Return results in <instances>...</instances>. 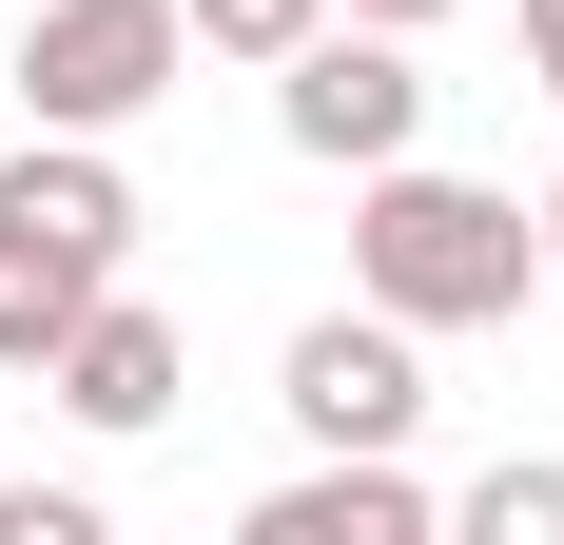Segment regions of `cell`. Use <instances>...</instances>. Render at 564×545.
Wrapping results in <instances>:
<instances>
[{"label":"cell","mask_w":564,"mask_h":545,"mask_svg":"<svg viewBox=\"0 0 564 545\" xmlns=\"http://www.w3.org/2000/svg\"><path fill=\"white\" fill-rule=\"evenodd\" d=\"M273 409H292L312 448H409V429H429V331L350 292V312H312V331L273 351Z\"/></svg>","instance_id":"obj_5"},{"label":"cell","mask_w":564,"mask_h":545,"mask_svg":"<svg viewBox=\"0 0 564 545\" xmlns=\"http://www.w3.org/2000/svg\"><path fill=\"white\" fill-rule=\"evenodd\" d=\"M350 292L409 331H507L545 292V215L487 195V175H429V157H370L350 175Z\"/></svg>","instance_id":"obj_1"},{"label":"cell","mask_w":564,"mask_h":545,"mask_svg":"<svg viewBox=\"0 0 564 545\" xmlns=\"http://www.w3.org/2000/svg\"><path fill=\"white\" fill-rule=\"evenodd\" d=\"M525 78H545V98H564V0H525Z\"/></svg>","instance_id":"obj_11"},{"label":"cell","mask_w":564,"mask_h":545,"mask_svg":"<svg viewBox=\"0 0 564 545\" xmlns=\"http://www.w3.org/2000/svg\"><path fill=\"white\" fill-rule=\"evenodd\" d=\"M253 545H429L409 448H312L292 488H253Z\"/></svg>","instance_id":"obj_7"},{"label":"cell","mask_w":564,"mask_h":545,"mask_svg":"<svg viewBox=\"0 0 564 545\" xmlns=\"http://www.w3.org/2000/svg\"><path fill=\"white\" fill-rule=\"evenodd\" d=\"M467 545H564V468H487L467 488Z\"/></svg>","instance_id":"obj_9"},{"label":"cell","mask_w":564,"mask_h":545,"mask_svg":"<svg viewBox=\"0 0 564 545\" xmlns=\"http://www.w3.org/2000/svg\"><path fill=\"white\" fill-rule=\"evenodd\" d=\"M175 371H195V351H175V312L137 292V272H117L98 312H78V331L40 351V389H58V429H98V448H137V429H175Z\"/></svg>","instance_id":"obj_6"},{"label":"cell","mask_w":564,"mask_h":545,"mask_svg":"<svg viewBox=\"0 0 564 545\" xmlns=\"http://www.w3.org/2000/svg\"><path fill=\"white\" fill-rule=\"evenodd\" d=\"M332 20H390V40H429V20H448V0H332Z\"/></svg>","instance_id":"obj_12"},{"label":"cell","mask_w":564,"mask_h":545,"mask_svg":"<svg viewBox=\"0 0 564 545\" xmlns=\"http://www.w3.org/2000/svg\"><path fill=\"white\" fill-rule=\"evenodd\" d=\"M273 137H292L312 175L429 157V40H390V20H312V40L273 58Z\"/></svg>","instance_id":"obj_4"},{"label":"cell","mask_w":564,"mask_h":545,"mask_svg":"<svg viewBox=\"0 0 564 545\" xmlns=\"http://www.w3.org/2000/svg\"><path fill=\"white\" fill-rule=\"evenodd\" d=\"M175 20H195V58H253V78H273V58L312 40L332 0H175Z\"/></svg>","instance_id":"obj_8"},{"label":"cell","mask_w":564,"mask_h":545,"mask_svg":"<svg viewBox=\"0 0 564 545\" xmlns=\"http://www.w3.org/2000/svg\"><path fill=\"white\" fill-rule=\"evenodd\" d=\"M525 215H545V292H564V175H545V195H525Z\"/></svg>","instance_id":"obj_13"},{"label":"cell","mask_w":564,"mask_h":545,"mask_svg":"<svg viewBox=\"0 0 564 545\" xmlns=\"http://www.w3.org/2000/svg\"><path fill=\"white\" fill-rule=\"evenodd\" d=\"M175 78H195V20L175 0H40L20 20V117L40 137H137Z\"/></svg>","instance_id":"obj_3"},{"label":"cell","mask_w":564,"mask_h":545,"mask_svg":"<svg viewBox=\"0 0 564 545\" xmlns=\"http://www.w3.org/2000/svg\"><path fill=\"white\" fill-rule=\"evenodd\" d=\"M0 545H98V488H0Z\"/></svg>","instance_id":"obj_10"},{"label":"cell","mask_w":564,"mask_h":545,"mask_svg":"<svg viewBox=\"0 0 564 545\" xmlns=\"http://www.w3.org/2000/svg\"><path fill=\"white\" fill-rule=\"evenodd\" d=\"M117 272H137V175H117V137H20V157H0V389L40 371Z\"/></svg>","instance_id":"obj_2"}]
</instances>
